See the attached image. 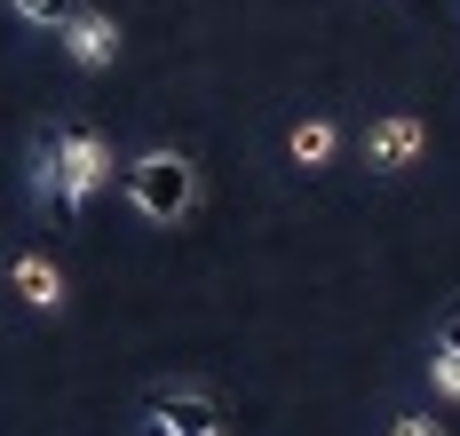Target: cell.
Returning a JSON list of instances; mask_svg holds the SVG:
<instances>
[{
  "instance_id": "8992f818",
  "label": "cell",
  "mask_w": 460,
  "mask_h": 436,
  "mask_svg": "<svg viewBox=\"0 0 460 436\" xmlns=\"http://www.w3.org/2000/svg\"><path fill=\"white\" fill-rule=\"evenodd\" d=\"M56 40H64V48H72V64H88V72H103V64H111V56H119V24H111V16H72V24H64V32H56Z\"/></svg>"
},
{
  "instance_id": "ba28073f",
  "label": "cell",
  "mask_w": 460,
  "mask_h": 436,
  "mask_svg": "<svg viewBox=\"0 0 460 436\" xmlns=\"http://www.w3.org/2000/svg\"><path fill=\"white\" fill-rule=\"evenodd\" d=\"M286 151H294V167H325V159H333V127H325V119H302V127L286 135Z\"/></svg>"
},
{
  "instance_id": "52a82bcc",
  "label": "cell",
  "mask_w": 460,
  "mask_h": 436,
  "mask_svg": "<svg viewBox=\"0 0 460 436\" xmlns=\"http://www.w3.org/2000/svg\"><path fill=\"white\" fill-rule=\"evenodd\" d=\"M8 8H16V16H24L32 32H48V40H56V32L72 24V16H88V0H8Z\"/></svg>"
},
{
  "instance_id": "9c48e42d",
  "label": "cell",
  "mask_w": 460,
  "mask_h": 436,
  "mask_svg": "<svg viewBox=\"0 0 460 436\" xmlns=\"http://www.w3.org/2000/svg\"><path fill=\"white\" fill-rule=\"evenodd\" d=\"M429 381L460 405V349H453V341H437V349H429Z\"/></svg>"
},
{
  "instance_id": "7a4b0ae2",
  "label": "cell",
  "mask_w": 460,
  "mask_h": 436,
  "mask_svg": "<svg viewBox=\"0 0 460 436\" xmlns=\"http://www.w3.org/2000/svg\"><path fill=\"white\" fill-rule=\"evenodd\" d=\"M128 206H136L143 222H159V231H175L190 206H199V167H190L183 151H143V159H128Z\"/></svg>"
},
{
  "instance_id": "3957f363",
  "label": "cell",
  "mask_w": 460,
  "mask_h": 436,
  "mask_svg": "<svg viewBox=\"0 0 460 436\" xmlns=\"http://www.w3.org/2000/svg\"><path fill=\"white\" fill-rule=\"evenodd\" d=\"M143 436H223V405L199 388H151L143 397Z\"/></svg>"
},
{
  "instance_id": "30bf717a",
  "label": "cell",
  "mask_w": 460,
  "mask_h": 436,
  "mask_svg": "<svg viewBox=\"0 0 460 436\" xmlns=\"http://www.w3.org/2000/svg\"><path fill=\"white\" fill-rule=\"evenodd\" d=\"M389 436H445V421H429V413H405V421H389Z\"/></svg>"
},
{
  "instance_id": "277c9868",
  "label": "cell",
  "mask_w": 460,
  "mask_h": 436,
  "mask_svg": "<svg viewBox=\"0 0 460 436\" xmlns=\"http://www.w3.org/2000/svg\"><path fill=\"white\" fill-rule=\"evenodd\" d=\"M420 151H429V127H420L413 111H389V119H373V127H366V167H373V175L413 167Z\"/></svg>"
},
{
  "instance_id": "6da1fadb",
  "label": "cell",
  "mask_w": 460,
  "mask_h": 436,
  "mask_svg": "<svg viewBox=\"0 0 460 436\" xmlns=\"http://www.w3.org/2000/svg\"><path fill=\"white\" fill-rule=\"evenodd\" d=\"M103 183H111V151H103V135H95L88 119H64V127L32 135V191L48 198L56 222H80Z\"/></svg>"
},
{
  "instance_id": "5b68a950",
  "label": "cell",
  "mask_w": 460,
  "mask_h": 436,
  "mask_svg": "<svg viewBox=\"0 0 460 436\" xmlns=\"http://www.w3.org/2000/svg\"><path fill=\"white\" fill-rule=\"evenodd\" d=\"M8 286H16V301H24V310H48V318L64 310V270H56L48 254H16Z\"/></svg>"
}]
</instances>
